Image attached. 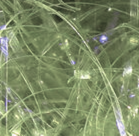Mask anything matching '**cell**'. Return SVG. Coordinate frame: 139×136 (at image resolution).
<instances>
[{
    "mask_svg": "<svg viewBox=\"0 0 139 136\" xmlns=\"http://www.w3.org/2000/svg\"><path fill=\"white\" fill-rule=\"evenodd\" d=\"M7 41H8V39L6 37L5 38H1V51L6 56L8 54V43H7Z\"/></svg>",
    "mask_w": 139,
    "mask_h": 136,
    "instance_id": "6da1fadb",
    "label": "cell"
},
{
    "mask_svg": "<svg viewBox=\"0 0 139 136\" xmlns=\"http://www.w3.org/2000/svg\"><path fill=\"white\" fill-rule=\"evenodd\" d=\"M132 73V68L131 67H127L125 69V71H124V75H129V74H131Z\"/></svg>",
    "mask_w": 139,
    "mask_h": 136,
    "instance_id": "3957f363",
    "label": "cell"
},
{
    "mask_svg": "<svg viewBox=\"0 0 139 136\" xmlns=\"http://www.w3.org/2000/svg\"><path fill=\"white\" fill-rule=\"evenodd\" d=\"M130 42H131V43L133 42V43H135V44H136V43H137V39H136V38H132V39L130 40Z\"/></svg>",
    "mask_w": 139,
    "mask_h": 136,
    "instance_id": "277c9868",
    "label": "cell"
},
{
    "mask_svg": "<svg viewBox=\"0 0 139 136\" xmlns=\"http://www.w3.org/2000/svg\"><path fill=\"white\" fill-rule=\"evenodd\" d=\"M74 74H75V76H77V77H79V78H82V79H88V78H90V75H89V73H87V72L76 71V72H74Z\"/></svg>",
    "mask_w": 139,
    "mask_h": 136,
    "instance_id": "7a4b0ae2",
    "label": "cell"
}]
</instances>
